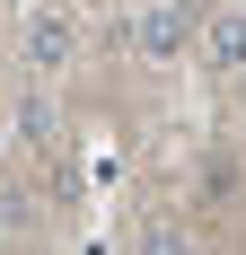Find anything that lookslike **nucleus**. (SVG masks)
<instances>
[{
	"mask_svg": "<svg viewBox=\"0 0 246 255\" xmlns=\"http://www.w3.org/2000/svg\"><path fill=\"white\" fill-rule=\"evenodd\" d=\"M141 255H185V229H176V220H149V229H141Z\"/></svg>",
	"mask_w": 246,
	"mask_h": 255,
	"instance_id": "nucleus-4",
	"label": "nucleus"
},
{
	"mask_svg": "<svg viewBox=\"0 0 246 255\" xmlns=\"http://www.w3.org/2000/svg\"><path fill=\"white\" fill-rule=\"evenodd\" d=\"M202 53L220 62V71H246V18L229 9V18H202Z\"/></svg>",
	"mask_w": 246,
	"mask_h": 255,
	"instance_id": "nucleus-2",
	"label": "nucleus"
},
{
	"mask_svg": "<svg viewBox=\"0 0 246 255\" xmlns=\"http://www.w3.org/2000/svg\"><path fill=\"white\" fill-rule=\"evenodd\" d=\"M132 26H141L132 44H141V53H158V62H167V53H185V35H194V18H185L176 0H149V9H141Z\"/></svg>",
	"mask_w": 246,
	"mask_h": 255,
	"instance_id": "nucleus-1",
	"label": "nucleus"
},
{
	"mask_svg": "<svg viewBox=\"0 0 246 255\" xmlns=\"http://www.w3.org/2000/svg\"><path fill=\"white\" fill-rule=\"evenodd\" d=\"M26 62H35V71L71 62V18H35V26H26Z\"/></svg>",
	"mask_w": 246,
	"mask_h": 255,
	"instance_id": "nucleus-3",
	"label": "nucleus"
}]
</instances>
